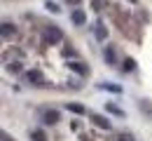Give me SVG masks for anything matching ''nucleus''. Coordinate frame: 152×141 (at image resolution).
I'll list each match as a JSON object with an SVG mask.
<instances>
[{"label": "nucleus", "instance_id": "f257e3e1", "mask_svg": "<svg viewBox=\"0 0 152 141\" xmlns=\"http://www.w3.org/2000/svg\"><path fill=\"white\" fill-rule=\"evenodd\" d=\"M45 35H47L49 42H61L63 40V31H61L58 26H54V24H49V26L45 28Z\"/></svg>", "mask_w": 152, "mask_h": 141}, {"label": "nucleus", "instance_id": "f03ea898", "mask_svg": "<svg viewBox=\"0 0 152 141\" xmlns=\"http://www.w3.org/2000/svg\"><path fill=\"white\" fill-rule=\"evenodd\" d=\"M70 19H73V24H75V26H82V24L87 21V14H84L82 10H73V14H70Z\"/></svg>", "mask_w": 152, "mask_h": 141}, {"label": "nucleus", "instance_id": "7ed1b4c3", "mask_svg": "<svg viewBox=\"0 0 152 141\" xmlns=\"http://www.w3.org/2000/svg\"><path fill=\"white\" fill-rule=\"evenodd\" d=\"M14 33H17V26H14V24H10V21H5V24H2V38L7 40V38H12Z\"/></svg>", "mask_w": 152, "mask_h": 141}, {"label": "nucleus", "instance_id": "20e7f679", "mask_svg": "<svg viewBox=\"0 0 152 141\" xmlns=\"http://www.w3.org/2000/svg\"><path fill=\"white\" fill-rule=\"evenodd\" d=\"M91 120H94V125H98L101 129H110V120H108V118H101V115H91Z\"/></svg>", "mask_w": 152, "mask_h": 141}, {"label": "nucleus", "instance_id": "39448f33", "mask_svg": "<svg viewBox=\"0 0 152 141\" xmlns=\"http://www.w3.org/2000/svg\"><path fill=\"white\" fill-rule=\"evenodd\" d=\"M103 57H105V61H108V63L113 66L115 61H117V57H115V47H110V45H108V47L103 49Z\"/></svg>", "mask_w": 152, "mask_h": 141}, {"label": "nucleus", "instance_id": "423d86ee", "mask_svg": "<svg viewBox=\"0 0 152 141\" xmlns=\"http://www.w3.org/2000/svg\"><path fill=\"white\" fill-rule=\"evenodd\" d=\"M68 66H70L73 71H77L80 75H87V73H89V68H87V66H82V63H77V61H68Z\"/></svg>", "mask_w": 152, "mask_h": 141}, {"label": "nucleus", "instance_id": "0eeeda50", "mask_svg": "<svg viewBox=\"0 0 152 141\" xmlns=\"http://www.w3.org/2000/svg\"><path fill=\"white\" fill-rule=\"evenodd\" d=\"M68 111L75 113V115H84V113H87V108H84L82 103H68Z\"/></svg>", "mask_w": 152, "mask_h": 141}, {"label": "nucleus", "instance_id": "6e6552de", "mask_svg": "<svg viewBox=\"0 0 152 141\" xmlns=\"http://www.w3.org/2000/svg\"><path fill=\"white\" fill-rule=\"evenodd\" d=\"M26 78H28L31 82H35V85H40V82H42V73H40V71H28Z\"/></svg>", "mask_w": 152, "mask_h": 141}, {"label": "nucleus", "instance_id": "1a4fd4ad", "mask_svg": "<svg viewBox=\"0 0 152 141\" xmlns=\"http://www.w3.org/2000/svg\"><path fill=\"white\" fill-rule=\"evenodd\" d=\"M45 122H47V125H54V122H58V113H56V111L45 113Z\"/></svg>", "mask_w": 152, "mask_h": 141}, {"label": "nucleus", "instance_id": "9d476101", "mask_svg": "<svg viewBox=\"0 0 152 141\" xmlns=\"http://www.w3.org/2000/svg\"><path fill=\"white\" fill-rule=\"evenodd\" d=\"M105 35H108V31H105L103 26H96V38H98V40H105Z\"/></svg>", "mask_w": 152, "mask_h": 141}, {"label": "nucleus", "instance_id": "9b49d317", "mask_svg": "<svg viewBox=\"0 0 152 141\" xmlns=\"http://www.w3.org/2000/svg\"><path fill=\"white\" fill-rule=\"evenodd\" d=\"M98 87H101V89H108V92H115V94H119V92H122L117 85H98Z\"/></svg>", "mask_w": 152, "mask_h": 141}, {"label": "nucleus", "instance_id": "f8f14e48", "mask_svg": "<svg viewBox=\"0 0 152 141\" xmlns=\"http://www.w3.org/2000/svg\"><path fill=\"white\" fill-rule=\"evenodd\" d=\"M105 111H110V113H115V115H122V111H119L115 103H108V106H105Z\"/></svg>", "mask_w": 152, "mask_h": 141}, {"label": "nucleus", "instance_id": "ddd939ff", "mask_svg": "<svg viewBox=\"0 0 152 141\" xmlns=\"http://www.w3.org/2000/svg\"><path fill=\"white\" fill-rule=\"evenodd\" d=\"M133 66H136L133 59H124V66H122V68H124V71H133Z\"/></svg>", "mask_w": 152, "mask_h": 141}, {"label": "nucleus", "instance_id": "4468645a", "mask_svg": "<svg viewBox=\"0 0 152 141\" xmlns=\"http://www.w3.org/2000/svg\"><path fill=\"white\" fill-rule=\"evenodd\" d=\"M31 137H33V141H45V134H42V132H33V134H31Z\"/></svg>", "mask_w": 152, "mask_h": 141}, {"label": "nucleus", "instance_id": "2eb2a0df", "mask_svg": "<svg viewBox=\"0 0 152 141\" xmlns=\"http://www.w3.org/2000/svg\"><path fill=\"white\" fill-rule=\"evenodd\" d=\"M119 141H133L131 134H119Z\"/></svg>", "mask_w": 152, "mask_h": 141}, {"label": "nucleus", "instance_id": "dca6fc26", "mask_svg": "<svg viewBox=\"0 0 152 141\" xmlns=\"http://www.w3.org/2000/svg\"><path fill=\"white\" fill-rule=\"evenodd\" d=\"M47 10H52V12H58V5H54V2H47Z\"/></svg>", "mask_w": 152, "mask_h": 141}, {"label": "nucleus", "instance_id": "f3484780", "mask_svg": "<svg viewBox=\"0 0 152 141\" xmlns=\"http://www.w3.org/2000/svg\"><path fill=\"white\" fill-rule=\"evenodd\" d=\"M68 2H70V5H80V0H68Z\"/></svg>", "mask_w": 152, "mask_h": 141}]
</instances>
